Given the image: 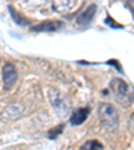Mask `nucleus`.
Listing matches in <instances>:
<instances>
[{
    "label": "nucleus",
    "mask_w": 134,
    "mask_h": 150,
    "mask_svg": "<svg viewBox=\"0 0 134 150\" xmlns=\"http://www.w3.org/2000/svg\"><path fill=\"white\" fill-rule=\"evenodd\" d=\"M31 1H43V9L48 6L51 12L65 13L71 11L78 6V0H31Z\"/></svg>",
    "instance_id": "7ed1b4c3"
},
{
    "label": "nucleus",
    "mask_w": 134,
    "mask_h": 150,
    "mask_svg": "<svg viewBox=\"0 0 134 150\" xmlns=\"http://www.w3.org/2000/svg\"><path fill=\"white\" fill-rule=\"evenodd\" d=\"M63 27V23L59 22V20H55V22H44V23H40V24L35 25L32 27L34 31H38V32H43V31H56V30H59V28Z\"/></svg>",
    "instance_id": "0eeeda50"
},
{
    "label": "nucleus",
    "mask_w": 134,
    "mask_h": 150,
    "mask_svg": "<svg viewBox=\"0 0 134 150\" xmlns=\"http://www.w3.org/2000/svg\"><path fill=\"white\" fill-rule=\"evenodd\" d=\"M16 79H18V72H16L15 66L12 63H4L3 66V83H4V88L8 90L15 84Z\"/></svg>",
    "instance_id": "39448f33"
},
{
    "label": "nucleus",
    "mask_w": 134,
    "mask_h": 150,
    "mask_svg": "<svg viewBox=\"0 0 134 150\" xmlns=\"http://www.w3.org/2000/svg\"><path fill=\"white\" fill-rule=\"evenodd\" d=\"M98 115L103 127L109 130H117L119 126V115L117 109L110 103H101L98 107Z\"/></svg>",
    "instance_id": "f257e3e1"
},
{
    "label": "nucleus",
    "mask_w": 134,
    "mask_h": 150,
    "mask_svg": "<svg viewBox=\"0 0 134 150\" xmlns=\"http://www.w3.org/2000/svg\"><path fill=\"white\" fill-rule=\"evenodd\" d=\"M87 115H89V109L77 110L71 117V123L72 125H81V123H83V122L87 119Z\"/></svg>",
    "instance_id": "1a4fd4ad"
},
{
    "label": "nucleus",
    "mask_w": 134,
    "mask_h": 150,
    "mask_svg": "<svg viewBox=\"0 0 134 150\" xmlns=\"http://www.w3.org/2000/svg\"><path fill=\"white\" fill-rule=\"evenodd\" d=\"M62 129H63V126L62 125H60V126H58V130H55V131H50V138H55L56 137V135H58V134H59V133H60V131H62Z\"/></svg>",
    "instance_id": "9b49d317"
},
{
    "label": "nucleus",
    "mask_w": 134,
    "mask_h": 150,
    "mask_svg": "<svg viewBox=\"0 0 134 150\" xmlns=\"http://www.w3.org/2000/svg\"><path fill=\"white\" fill-rule=\"evenodd\" d=\"M110 88H111L113 94L116 95L117 100L122 103L123 106H129L131 103V87L125 81L119 78L113 79L110 83Z\"/></svg>",
    "instance_id": "f03ea898"
},
{
    "label": "nucleus",
    "mask_w": 134,
    "mask_h": 150,
    "mask_svg": "<svg viewBox=\"0 0 134 150\" xmlns=\"http://www.w3.org/2000/svg\"><path fill=\"white\" fill-rule=\"evenodd\" d=\"M23 105L22 103H13V105H9L1 112V117L0 118L3 119L4 122H9V121H15V119L20 118L23 112Z\"/></svg>",
    "instance_id": "423d86ee"
},
{
    "label": "nucleus",
    "mask_w": 134,
    "mask_h": 150,
    "mask_svg": "<svg viewBox=\"0 0 134 150\" xmlns=\"http://www.w3.org/2000/svg\"><path fill=\"white\" fill-rule=\"evenodd\" d=\"M82 149H103V145L98 141H89L82 146Z\"/></svg>",
    "instance_id": "9d476101"
},
{
    "label": "nucleus",
    "mask_w": 134,
    "mask_h": 150,
    "mask_svg": "<svg viewBox=\"0 0 134 150\" xmlns=\"http://www.w3.org/2000/svg\"><path fill=\"white\" fill-rule=\"evenodd\" d=\"M95 11H97V6H95V4H91V6L89 7L86 11H83V12L78 16V19H77L78 24H81V25L89 24V23L93 20L94 15H95Z\"/></svg>",
    "instance_id": "6e6552de"
},
{
    "label": "nucleus",
    "mask_w": 134,
    "mask_h": 150,
    "mask_svg": "<svg viewBox=\"0 0 134 150\" xmlns=\"http://www.w3.org/2000/svg\"><path fill=\"white\" fill-rule=\"evenodd\" d=\"M48 97H50L51 105H52V109L55 110L58 114H67L70 110V103L69 100L66 99V97L63 94H60L56 88H50V93H48Z\"/></svg>",
    "instance_id": "20e7f679"
}]
</instances>
